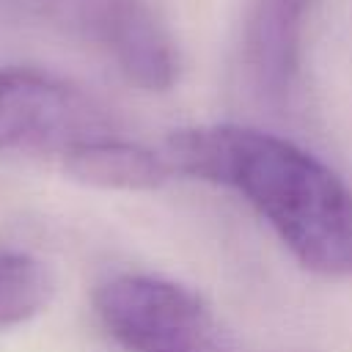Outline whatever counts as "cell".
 I'll return each mask as SVG.
<instances>
[{
  "instance_id": "cell-6",
  "label": "cell",
  "mask_w": 352,
  "mask_h": 352,
  "mask_svg": "<svg viewBox=\"0 0 352 352\" xmlns=\"http://www.w3.org/2000/svg\"><path fill=\"white\" fill-rule=\"evenodd\" d=\"M60 168L66 176L85 187L124 192L157 190L173 176L162 151L124 140L116 132L66 148L60 154Z\"/></svg>"
},
{
  "instance_id": "cell-4",
  "label": "cell",
  "mask_w": 352,
  "mask_h": 352,
  "mask_svg": "<svg viewBox=\"0 0 352 352\" xmlns=\"http://www.w3.org/2000/svg\"><path fill=\"white\" fill-rule=\"evenodd\" d=\"M102 135H113V121L77 85L30 66L0 69V154L33 148L60 157Z\"/></svg>"
},
{
  "instance_id": "cell-3",
  "label": "cell",
  "mask_w": 352,
  "mask_h": 352,
  "mask_svg": "<svg viewBox=\"0 0 352 352\" xmlns=\"http://www.w3.org/2000/svg\"><path fill=\"white\" fill-rule=\"evenodd\" d=\"M14 8L102 50L143 91H168L179 50L151 0H11Z\"/></svg>"
},
{
  "instance_id": "cell-5",
  "label": "cell",
  "mask_w": 352,
  "mask_h": 352,
  "mask_svg": "<svg viewBox=\"0 0 352 352\" xmlns=\"http://www.w3.org/2000/svg\"><path fill=\"white\" fill-rule=\"evenodd\" d=\"M316 0H242L236 63L245 91L270 110L289 104Z\"/></svg>"
},
{
  "instance_id": "cell-7",
  "label": "cell",
  "mask_w": 352,
  "mask_h": 352,
  "mask_svg": "<svg viewBox=\"0 0 352 352\" xmlns=\"http://www.w3.org/2000/svg\"><path fill=\"white\" fill-rule=\"evenodd\" d=\"M55 297V275L47 261L25 250L0 248V327L30 322Z\"/></svg>"
},
{
  "instance_id": "cell-1",
  "label": "cell",
  "mask_w": 352,
  "mask_h": 352,
  "mask_svg": "<svg viewBox=\"0 0 352 352\" xmlns=\"http://www.w3.org/2000/svg\"><path fill=\"white\" fill-rule=\"evenodd\" d=\"M162 157L173 176L236 192L302 270L352 278V187L308 148L256 126L206 124L168 135Z\"/></svg>"
},
{
  "instance_id": "cell-2",
  "label": "cell",
  "mask_w": 352,
  "mask_h": 352,
  "mask_svg": "<svg viewBox=\"0 0 352 352\" xmlns=\"http://www.w3.org/2000/svg\"><path fill=\"white\" fill-rule=\"evenodd\" d=\"M94 314L124 352H231V338L209 302L165 275L118 272L102 280Z\"/></svg>"
}]
</instances>
